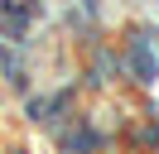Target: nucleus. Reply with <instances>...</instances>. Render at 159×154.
Returning a JSON list of instances; mask_svg holds the SVG:
<instances>
[{
    "label": "nucleus",
    "instance_id": "f257e3e1",
    "mask_svg": "<svg viewBox=\"0 0 159 154\" xmlns=\"http://www.w3.org/2000/svg\"><path fill=\"white\" fill-rule=\"evenodd\" d=\"M130 63H135V72L145 77V82H149V77H154V58H149L145 48H135V53H130Z\"/></svg>",
    "mask_w": 159,
    "mask_h": 154
}]
</instances>
